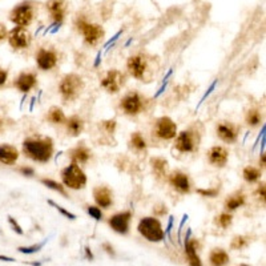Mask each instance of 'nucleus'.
<instances>
[{
	"label": "nucleus",
	"mask_w": 266,
	"mask_h": 266,
	"mask_svg": "<svg viewBox=\"0 0 266 266\" xmlns=\"http://www.w3.org/2000/svg\"><path fill=\"white\" fill-rule=\"evenodd\" d=\"M53 140L48 136H33L23 141V153L35 163H48L53 156Z\"/></svg>",
	"instance_id": "f257e3e1"
},
{
	"label": "nucleus",
	"mask_w": 266,
	"mask_h": 266,
	"mask_svg": "<svg viewBox=\"0 0 266 266\" xmlns=\"http://www.w3.org/2000/svg\"><path fill=\"white\" fill-rule=\"evenodd\" d=\"M84 80L78 74H66L59 83V93L64 101H74L84 91Z\"/></svg>",
	"instance_id": "f03ea898"
},
{
	"label": "nucleus",
	"mask_w": 266,
	"mask_h": 266,
	"mask_svg": "<svg viewBox=\"0 0 266 266\" xmlns=\"http://www.w3.org/2000/svg\"><path fill=\"white\" fill-rule=\"evenodd\" d=\"M61 181L65 188L72 190H80L87 185V174L76 163H71L61 170Z\"/></svg>",
	"instance_id": "7ed1b4c3"
},
{
	"label": "nucleus",
	"mask_w": 266,
	"mask_h": 266,
	"mask_svg": "<svg viewBox=\"0 0 266 266\" xmlns=\"http://www.w3.org/2000/svg\"><path fill=\"white\" fill-rule=\"evenodd\" d=\"M201 141V133L197 128L192 126L177 133L174 137V148L181 153H192L198 148Z\"/></svg>",
	"instance_id": "20e7f679"
},
{
	"label": "nucleus",
	"mask_w": 266,
	"mask_h": 266,
	"mask_svg": "<svg viewBox=\"0 0 266 266\" xmlns=\"http://www.w3.org/2000/svg\"><path fill=\"white\" fill-rule=\"evenodd\" d=\"M137 230L145 240L151 241V242H161L165 238L163 225L159 218L156 217L141 218L137 225Z\"/></svg>",
	"instance_id": "39448f33"
},
{
	"label": "nucleus",
	"mask_w": 266,
	"mask_h": 266,
	"mask_svg": "<svg viewBox=\"0 0 266 266\" xmlns=\"http://www.w3.org/2000/svg\"><path fill=\"white\" fill-rule=\"evenodd\" d=\"M36 15V8L32 2H23L18 4L11 12H10V20H11L16 27H24L27 28L31 26Z\"/></svg>",
	"instance_id": "423d86ee"
},
{
	"label": "nucleus",
	"mask_w": 266,
	"mask_h": 266,
	"mask_svg": "<svg viewBox=\"0 0 266 266\" xmlns=\"http://www.w3.org/2000/svg\"><path fill=\"white\" fill-rule=\"evenodd\" d=\"M147 107V99L137 91H130L120 100L121 111L128 116H137L143 113Z\"/></svg>",
	"instance_id": "0eeeda50"
},
{
	"label": "nucleus",
	"mask_w": 266,
	"mask_h": 266,
	"mask_svg": "<svg viewBox=\"0 0 266 266\" xmlns=\"http://www.w3.org/2000/svg\"><path fill=\"white\" fill-rule=\"evenodd\" d=\"M76 27L78 31L82 33V36L84 37V40L87 44L89 45H96L99 44L100 40H103L104 37V30L103 27L95 23H89L85 19H78L76 22Z\"/></svg>",
	"instance_id": "6e6552de"
},
{
	"label": "nucleus",
	"mask_w": 266,
	"mask_h": 266,
	"mask_svg": "<svg viewBox=\"0 0 266 266\" xmlns=\"http://www.w3.org/2000/svg\"><path fill=\"white\" fill-rule=\"evenodd\" d=\"M126 70H128L132 78L144 82L145 79L148 78L149 72L148 57L144 53H137V55L130 56L126 61Z\"/></svg>",
	"instance_id": "1a4fd4ad"
},
{
	"label": "nucleus",
	"mask_w": 266,
	"mask_h": 266,
	"mask_svg": "<svg viewBox=\"0 0 266 266\" xmlns=\"http://www.w3.org/2000/svg\"><path fill=\"white\" fill-rule=\"evenodd\" d=\"M177 125L168 116H163L156 120L153 125V135L160 140H172L177 136Z\"/></svg>",
	"instance_id": "9d476101"
},
{
	"label": "nucleus",
	"mask_w": 266,
	"mask_h": 266,
	"mask_svg": "<svg viewBox=\"0 0 266 266\" xmlns=\"http://www.w3.org/2000/svg\"><path fill=\"white\" fill-rule=\"evenodd\" d=\"M7 39L14 49H26L31 45L32 35L24 27H15L8 32Z\"/></svg>",
	"instance_id": "9b49d317"
},
{
	"label": "nucleus",
	"mask_w": 266,
	"mask_h": 266,
	"mask_svg": "<svg viewBox=\"0 0 266 266\" xmlns=\"http://www.w3.org/2000/svg\"><path fill=\"white\" fill-rule=\"evenodd\" d=\"M124 84H125V75L118 70H109L100 82V85L108 93H117Z\"/></svg>",
	"instance_id": "f8f14e48"
},
{
	"label": "nucleus",
	"mask_w": 266,
	"mask_h": 266,
	"mask_svg": "<svg viewBox=\"0 0 266 266\" xmlns=\"http://www.w3.org/2000/svg\"><path fill=\"white\" fill-rule=\"evenodd\" d=\"M36 64L41 71H51L53 70L57 63H59V53L53 48L48 47H41L36 52Z\"/></svg>",
	"instance_id": "ddd939ff"
},
{
	"label": "nucleus",
	"mask_w": 266,
	"mask_h": 266,
	"mask_svg": "<svg viewBox=\"0 0 266 266\" xmlns=\"http://www.w3.org/2000/svg\"><path fill=\"white\" fill-rule=\"evenodd\" d=\"M216 133L218 139L226 144H233L236 143L240 135V126L232 121H220L216 125Z\"/></svg>",
	"instance_id": "4468645a"
},
{
	"label": "nucleus",
	"mask_w": 266,
	"mask_h": 266,
	"mask_svg": "<svg viewBox=\"0 0 266 266\" xmlns=\"http://www.w3.org/2000/svg\"><path fill=\"white\" fill-rule=\"evenodd\" d=\"M168 181L176 189L178 193L181 194H188L192 190V184H190V178L186 173L181 170H173L168 174Z\"/></svg>",
	"instance_id": "2eb2a0df"
},
{
	"label": "nucleus",
	"mask_w": 266,
	"mask_h": 266,
	"mask_svg": "<svg viewBox=\"0 0 266 266\" xmlns=\"http://www.w3.org/2000/svg\"><path fill=\"white\" fill-rule=\"evenodd\" d=\"M130 220H132V212L125 211L112 216V217L109 218L108 224H109V226H111L112 229L115 230L116 233L126 234V233L129 232Z\"/></svg>",
	"instance_id": "dca6fc26"
},
{
	"label": "nucleus",
	"mask_w": 266,
	"mask_h": 266,
	"mask_svg": "<svg viewBox=\"0 0 266 266\" xmlns=\"http://www.w3.org/2000/svg\"><path fill=\"white\" fill-rule=\"evenodd\" d=\"M45 8L49 14V18L53 20L55 24L63 23L66 15V2L65 0H48L45 3Z\"/></svg>",
	"instance_id": "f3484780"
},
{
	"label": "nucleus",
	"mask_w": 266,
	"mask_h": 266,
	"mask_svg": "<svg viewBox=\"0 0 266 266\" xmlns=\"http://www.w3.org/2000/svg\"><path fill=\"white\" fill-rule=\"evenodd\" d=\"M93 200L99 208L108 209L113 204V192L105 185H100L93 189Z\"/></svg>",
	"instance_id": "a211bd4d"
},
{
	"label": "nucleus",
	"mask_w": 266,
	"mask_h": 266,
	"mask_svg": "<svg viewBox=\"0 0 266 266\" xmlns=\"http://www.w3.org/2000/svg\"><path fill=\"white\" fill-rule=\"evenodd\" d=\"M208 160L216 168H224L229 160V152L221 145H216V147H212L208 152Z\"/></svg>",
	"instance_id": "6ab92c4d"
},
{
	"label": "nucleus",
	"mask_w": 266,
	"mask_h": 266,
	"mask_svg": "<svg viewBox=\"0 0 266 266\" xmlns=\"http://www.w3.org/2000/svg\"><path fill=\"white\" fill-rule=\"evenodd\" d=\"M16 88L23 93H28L37 85V76L33 72H22L14 83Z\"/></svg>",
	"instance_id": "aec40b11"
},
{
	"label": "nucleus",
	"mask_w": 266,
	"mask_h": 266,
	"mask_svg": "<svg viewBox=\"0 0 266 266\" xmlns=\"http://www.w3.org/2000/svg\"><path fill=\"white\" fill-rule=\"evenodd\" d=\"M68 157L71 159V163H76L79 165L87 164L92 159V151L85 145H78L68 151Z\"/></svg>",
	"instance_id": "412c9836"
},
{
	"label": "nucleus",
	"mask_w": 266,
	"mask_h": 266,
	"mask_svg": "<svg viewBox=\"0 0 266 266\" xmlns=\"http://www.w3.org/2000/svg\"><path fill=\"white\" fill-rule=\"evenodd\" d=\"M19 160V151L11 144L0 145V164L14 165Z\"/></svg>",
	"instance_id": "4be33fe9"
},
{
	"label": "nucleus",
	"mask_w": 266,
	"mask_h": 266,
	"mask_svg": "<svg viewBox=\"0 0 266 266\" xmlns=\"http://www.w3.org/2000/svg\"><path fill=\"white\" fill-rule=\"evenodd\" d=\"M64 125H65V129H66V133H68V136L78 137V136H80V135L83 133V130H84L85 122H84V120L80 117V116L74 115L66 118L65 122H64Z\"/></svg>",
	"instance_id": "5701e85b"
},
{
	"label": "nucleus",
	"mask_w": 266,
	"mask_h": 266,
	"mask_svg": "<svg viewBox=\"0 0 266 266\" xmlns=\"http://www.w3.org/2000/svg\"><path fill=\"white\" fill-rule=\"evenodd\" d=\"M197 246H198V242H197L196 238H189V237L185 238V253L188 255V261L190 266H203L201 259L197 254Z\"/></svg>",
	"instance_id": "b1692460"
},
{
	"label": "nucleus",
	"mask_w": 266,
	"mask_h": 266,
	"mask_svg": "<svg viewBox=\"0 0 266 266\" xmlns=\"http://www.w3.org/2000/svg\"><path fill=\"white\" fill-rule=\"evenodd\" d=\"M151 166L153 173L156 174V177L159 178H165L168 177V169H169V164L168 160H165L161 156H156L151 159Z\"/></svg>",
	"instance_id": "393cba45"
},
{
	"label": "nucleus",
	"mask_w": 266,
	"mask_h": 266,
	"mask_svg": "<svg viewBox=\"0 0 266 266\" xmlns=\"http://www.w3.org/2000/svg\"><path fill=\"white\" fill-rule=\"evenodd\" d=\"M245 203H246V197H245L244 193L236 192L233 193V194H230V196H228V198L225 200L224 205H225L226 211L233 212L236 211V209H238V208L242 207V205H245Z\"/></svg>",
	"instance_id": "a878e982"
},
{
	"label": "nucleus",
	"mask_w": 266,
	"mask_h": 266,
	"mask_svg": "<svg viewBox=\"0 0 266 266\" xmlns=\"http://www.w3.org/2000/svg\"><path fill=\"white\" fill-rule=\"evenodd\" d=\"M245 121L249 126L254 128L262 124L263 121V115L262 112L259 111L258 108H250L246 113H245Z\"/></svg>",
	"instance_id": "bb28decb"
},
{
	"label": "nucleus",
	"mask_w": 266,
	"mask_h": 266,
	"mask_svg": "<svg viewBox=\"0 0 266 266\" xmlns=\"http://www.w3.org/2000/svg\"><path fill=\"white\" fill-rule=\"evenodd\" d=\"M47 120L52 124H64L66 120L65 115L61 108L59 107H51L47 112Z\"/></svg>",
	"instance_id": "cd10ccee"
},
{
	"label": "nucleus",
	"mask_w": 266,
	"mask_h": 266,
	"mask_svg": "<svg viewBox=\"0 0 266 266\" xmlns=\"http://www.w3.org/2000/svg\"><path fill=\"white\" fill-rule=\"evenodd\" d=\"M209 259L215 266H222L229 262V254L222 249H215L209 255Z\"/></svg>",
	"instance_id": "c85d7f7f"
},
{
	"label": "nucleus",
	"mask_w": 266,
	"mask_h": 266,
	"mask_svg": "<svg viewBox=\"0 0 266 266\" xmlns=\"http://www.w3.org/2000/svg\"><path fill=\"white\" fill-rule=\"evenodd\" d=\"M261 169L259 168H255V166H246L242 170V177L246 182L249 184H253V182L258 181L261 178Z\"/></svg>",
	"instance_id": "c756f323"
},
{
	"label": "nucleus",
	"mask_w": 266,
	"mask_h": 266,
	"mask_svg": "<svg viewBox=\"0 0 266 266\" xmlns=\"http://www.w3.org/2000/svg\"><path fill=\"white\" fill-rule=\"evenodd\" d=\"M40 182L48 189H52V190H55V192H57L59 194H61V196L68 197V193H66L65 186H64L63 184H60V182L55 181V180H51V178H41Z\"/></svg>",
	"instance_id": "7c9ffc66"
},
{
	"label": "nucleus",
	"mask_w": 266,
	"mask_h": 266,
	"mask_svg": "<svg viewBox=\"0 0 266 266\" xmlns=\"http://www.w3.org/2000/svg\"><path fill=\"white\" fill-rule=\"evenodd\" d=\"M130 145L137 152H143L147 149V141L140 132H135L130 135Z\"/></svg>",
	"instance_id": "2f4dec72"
},
{
	"label": "nucleus",
	"mask_w": 266,
	"mask_h": 266,
	"mask_svg": "<svg viewBox=\"0 0 266 266\" xmlns=\"http://www.w3.org/2000/svg\"><path fill=\"white\" fill-rule=\"evenodd\" d=\"M232 221H233L232 215L228 213V212H224V213H221V215L218 216L217 220H216V224H217L218 226L224 228V229H226V228H229V226L232 225Z\"/></svg>",
	"instance_id": "473e14b6"
},
{
	"label": "nucleus",
	"mask_w": 266,
	"mask_h": 266,
	"mask_svg": "<svg viewBox=\"0 0 266 266\" xmlns=\"http://www.w3.org/2000/svg\"><path fill=\"white\" fill-rule=\"evenodd\" d=\"M246 245H248V238H246V237L237 236L233 238L230 248L234 249V250H240V249H244Z\"/></svg>",
	"instance_id": "72a5a7b5"
},
{
	"label": "nucleus",
	"mask_w": 266,
	"mask_h": 266,
	"mask_svg": "<svg viewBox=\"0 0 266 266\" xmlns=\"http://www.w3.org/2000/svg\"><path fill=\"white\" fill-rule=\"evenodd\" d=\"M45 242H47V240L43 241L41 244H36V245H32V246H26V248H19L18 250L20 251V253H24V254H31V253H35V251H39L40 250L43 246L45 245Z\"/></svg>",
	"instance_id": "f704fd0d"
},
{
	"label": "nucleus",
	"mask_w": 266,
	"mask_h": 266,
	"mask_svg": "<svg viewBox=\"0 0 266 266\" xmlns=\"http://www.w3.org/2000/svg\"><path fill=\"white\" fill-rule=\"evenodd\" d=\"M87 212H88V215L92 218H95L96 221H100V220L103 218V212H101V209H100L99 207L89 205V207H87Z\"/></svg>",
	"instance_id": "c9c22d12"
},
{
	"label": "nucleus",
	"mask_w": 266,
	"mask_h": 266,
	"mask_svg": "<svg viewBox=\"0 0 266 266\" xmlns=\"http://www.w3.org/2000/svg\"><path fill=\"white\" fill-rule=\"evenodd\" d=\"M116 126H117V122L116 120H105V121L101 122V128L107 133L112 135V133H115Z\"/></svg>",
	"instance_id": "e433bc0d"
},
{
	"label": "nucleus",
	"mask_w": 266,
	"mask_h": 266,
	"mask_svg": "<svg viewBox=\"0 0 266 266\" xmlns=\"http://www.w3.org/2000/svg\"><path fill=\"white\" fill-rule=\"evenodd\" d=\"M48 203L51 204L52 207H55L56 208V211L60 212V213H61V215H63V216H65L66 218H70V220H75V218H76V216H75L74 213H71L70 211H66L65 208H63V207H61V205H59V204L53 203V201H51V200H49Z\"/></svg>",
	"instance_id": "4c0bfd02"
},
{
	"label": "nucleus",
	"mask_w": 266,
	"mask_h": 266,
	"mask_svg": "<svg viewBox=\"0 0 266 266\" xmlns=\"http://www.w3.org/2000/svg\"><path fill=\"white\" fill-rule=\"evenodd\" d=\"M197 193L203 197H216L220 190L218 189H197Z\"/></svg>",
	"instance_id": "58836bf2"
},
{
	"label": "nucleus",
	"mask_w": 266,
	"mask_h": 266,
	"mask_svg": "<svg viewBox=\"0 0 266 266\" xmlns=\"http://www.w3.org/2000/svg\"><path fill=\"white\" fill-rule=\"evenodd\" d=\"M19 173H22L23 176H27V177H32L33 174H35V170L32 169V168H30V166H20L18 169Z\"/></svg>",
	"instance_id": "ea45409f"
},
{
	"label": "nucleus",
	"mask_w": 266,
	"mask_h": 266,
	"mask_svg": "<svg viewBox=\"0 0 266 266\" xmlns=\"http://www.w3.org/2000/svg\"><path fill=\"white\" fill-rule=\"evenodd\" d=\"M8 222H10V225L12 226V229L15 230L16 233H18V234H23V229H22V226L19 225L18 222H16V220L14 217H11V216H10V217H8Z\"/></svg>",
	"instance_id": "a19ab883"
},
{
	"label": "nucleus",
	"mask_w": 266,
	"mask_h": 266,
	"mask_svg": "<svg viewBox=\"0 0 266 266\" xmlns=\"http://www.w3.org/2000/svg\"><path fill=\"white\" fill-rule=\"evenodd\" d=\"M153 212H155V216H164L168 213V208L164 204H160V205H156Z\"/></svg>",
	"instance_id": "79ce46f5"
},
{
	"label": "nucleus",
	"mask_w": 266,
	"mask_h": 266,
	"mask_svg": "<svg viewBox=\"0 0 266 266\" xmlns=\"http://www.w3.org/2000/svg\"><path fill=\"white\" fill-rule=\"evenodd\" d=\"M257 196H258V198L262 203H265V182H262V184H259L257 186Z\"/></svg>",
	"instance_id": "37998d69"
},
{
	"label": "nucleus",
	"mask_w": 266,
	"mask_h": 266,
	"mask_svg": "<svg viewBox=\"0 0 266 266\" xmlns=\"http://www.w3.org/2000/svg\"><path fill=\"white\" fill-rule=\"evenodd\" d=\"M8 80V71L0 66V87H3Z\"/></svg>",
	"instance_id": "c03bdc74"
},
{
	"label": "nucleus",
	"mask_w": 266,
	"mask_h": 266,
	"mask_svg": "<svg viewBox=\"0 0 266 266\" xmlns=\"http://www.w3.org/2000/svg\"><path fill=\"white\" fill-rule=\"evenodd\" d=\"M7 35H8L7 28H6V26H4V24H2V23H0V41L4 40V39L7 37Z\"/></svg>",
	"instance_id": "a18cd8bd"
},
{
	"label": "nucleus",
	"mask_w": 266,
	"mask_h": 266,
	"mask_svg": "<svg viewBox=\"0 0 266 266\" xmlns=\"http://www.w3.org/2000/svg\"><path fill=\"white\" fill-rule=\"evenodd\" d=\"M172 226H173V217H169V224H168V228L165 230L166 236H170V230H172Z\"/></svg>",
	"instance_id": "49530a36"
},
{
	"label": "nucleus",
	"mask_w": 266,
	"mask_h": 266,
	"mask_svg": "<svg viewBox=\"0 0 266 266\" xmlns=\"http://www.w3.org/2000/svg\"><path fill=\"white\" fill-rule=\"evenodd\" d=\"M4 128H6V121H4V118L0 116V135L4 132Z\"/></svg>",
	"instance_id": "de8ad7c7"
},
{
	"label": "nucleus",
	"mask_w": 266,
	"mask_h": 266,
	"mask_svg": "<svg viewBox=\"0 0 266 266\" xmlns=\"http://www.w3.org/2000/svg\"><path fill=\"white\" fill-rule=\"evenodd\" d=\"M259 165H261V168H265V153H261V157H259Z\"/></svg>",
	"instance_id": "09e8293b"
},
{
	"label": "nucleus",
	"mask_w": 266,
	"mask_h": 266,
	"mask_svg": "<svg viewBox=\"0 0 266 266\" xmlns=\"http://www.w3.org/2000/svg\"><path fill=\"white\" fill-rule=\"evenodd\" d=\"M0 259H3V261H8V262H14L15 259L11 258V257H4V255H0Z\"/></svg>",
	"instance_id": "8fccbe9b"
},
{
	"label": "nucleus",
	"mask_w": 266,
	"mask_h": 266,
	"mask_svg": "<svg viewBox=\"0 0 266 266\" xmlns=\"http://www.w3.org/2000/svg\"><path fill=\"white\" fill-rule=\"evenodd\" d=\"M104 248L107 249V251H108V253H109V254H113V249H112L111 246H109V245H108V244H104Z\"/></svg>",
	"instance_id": "3c124183"
},
{
	"label": "nucleus",
	"mask_w": 266,
	"mask_h": 266,
	"mask_svg": "<svg viewBox=\"0 0 266 266\" xmlns=\"http://www.w3.org/2000/svg\"><path fill=\"white\" fill-rule=\"evenodd\" d=\"M241 266H248V265H241Z\"/></svg>",
	"instance_id": "603ef678"
}]
</instances>
